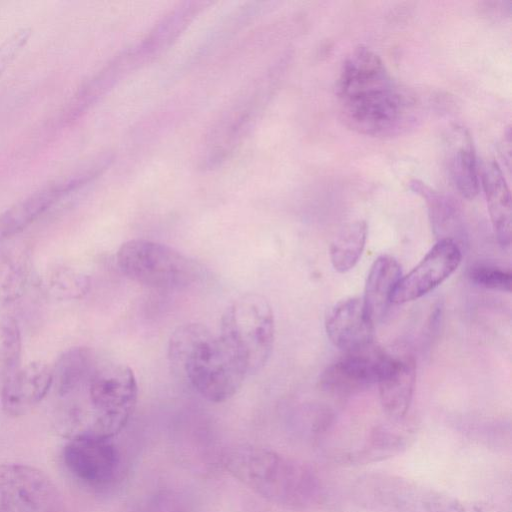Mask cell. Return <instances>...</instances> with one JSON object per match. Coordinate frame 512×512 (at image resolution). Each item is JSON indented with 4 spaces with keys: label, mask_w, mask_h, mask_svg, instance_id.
<instances>
[{
    "label": "cell",
    "mask_w": 512,
    "mask_h": 512,
    "mask_svg": "<svg viewBox=\"0 0 512 512\" xmlns=\"http://www.w3.org/2000/svg\"><path fill=\"white\" fill-rule=\"evenodd\" d=\"M111 161L112 157L106 156L86 169L50 182L10 206L0 214V242L23 231L61 198L98 177Z\"/></svg>",
    "instance_id": "10"
},
{
    "label": "cell",
    "mask_w": 512,
    "mask_h": 512,
    "mask_svg": "<svg viewBox=\"0 0 512 512\" xmlns=\"http://www.w3.org/2000/svg\"><path fill=\"white\" fill-rule=\"evenodd\" d=\"M63 495L37 467L8 463L0 466V512H63Z\"/></svg>",
    "instance_id": "8"
},
{
    "label": "cell",
    "mask_w": 512,
    "mask_h": 512,
    "mask_svg": "<svg viewBox=\"0 0 512 512\" xmlns=\"http://www.w3.org/2000/svg\"><path fill=\"white\" fill-rule=\"evenodd\" d=\"M458 512H511L510 508L492 501L461 500Z\"/></svg>",
    "instance_id": "30"
},
{
    "label": "cell",
    "mask_w": 512,
    "mask_h": 512,
    "mask_svg": "<svg viewBox=\"0 0 512 512\" xmlns=\"http://www.w3.org/2000/svg\"><path fill=\"white\" fill-rule=\"evenodd\" d=\"M121 272L146 287L175 291L186 289L202 278L200 264L178 250L159 242L132 239L116 254Z\"/></svg>",
    "instance_id": "5"
},
{
    "label": "cell",
    "mask_w": 512,
    "mask_h": 512,
    "mask_svg": "<svg viewBox=\"0 0 512 512\" xmlns=\"http://www.w3.org/2000/svg\"><path fill=\"white\" fill-rule=\"evenodd\" d=\"M367 239V224L358 220L346 225L330 247L331 263L336 271L345 273L358 262Z\"/></svg>",
    "instance_id": "23"
},
{
    "label": "cell",
    "mask_w": 512,
    "mask_h": 512,
    "mask_svg": "<svg viewBox=\"0 0 512 512\" xmlns=\"http://www.w3.org/2000/svg\"><path fill=\"white\" fill-rule=\"evenodd\" d=\"M219 336L246 377L261 371L275 342V320L269 301L257 293L236 298L221 316Z\"/></svg>",
    "instance_id": "4"
},
{
    "label": "cell",
    "mask_w": 512,
    "mask_h": 512,
    "mask_svg": "<svg viewBox=\"0 0 512 512\" xmlns=\"http://www.w3.org/2000/svg\"><path fill=\"white\" fill-rule=\"evenodd\" d=\"M482 185L497 241L503 247L511 243V196L505 177L495 161L483 168Z\"/></svg>",
    "instance_id": "20"
},
{
    "label": "cell",
    "mask_w": 512,
    "mask_h": 512,
    "mask_svg": "<svg viewBox=\"0 0 512 512\" xmlns=\"http://www.w3.org/2000/svg\"><path fill=\"white\" fill-rule=\"evenodd\" d=\"M100 360L87 347H73L59 356L52 367V387L62 397L85 390L95 374Z\"/></svg>",
    "instance_id": "19"
},
{
    "label": "cell",
    "mask_w": 512,
    "mask_h": 512,
    "mask_svg": "<svg viewBox=\"0 0 512 512\" xmlns=\"http://www.w3.org/2000/svg\"><path fill=\"white\" fill-rule=\"evenodd\" d=\"M409 437L395 427L377 426L361 447L346 457L353 463H370L392 457L408 446Z\"/></svg>",
    "instance_id": "22"
},
{
    "label": "cell",
    "mask_w": 512,
    "mask_h": 512,
    "mask_svg": "<svg viewBox=\"0 0 512 512\" xmlns=\"http://www.w3.org/2000/svg\"><path fill=\"white\" fill-rule=\"evenodd\" d=\"M30 35L29 28H22L0 45V76L28 42Z\"/></svg>",
    "instance_id": "29"
},
{
    "label": "cell",
    "mask_w": 512,
    "mask_h": 512,
    "mask_svg": "<svg viewBox=\"0 0 512 512\" xmlns=\"http://www.w3.org/2000/svg\"><path fill=\"white\" fill-rule=\"evenodd\" d=\"M401 278V267L396 259L380 256L372 264L362 298L364 308L373 322L386 314L392 292Z\"/></svg>",
    "instance_id": "21"
},
{
    "label": "cell",
    "mask_w": 512,
    "mask_h": 512,
    "mask_svg": "<svg viewBox=\"0 0 512 512\" xmlns=\"http://www.w3.org/2000/svg\"><path fill=\"white\" fill-rule=\"evenodd\" d=\"M461 249L452 239H439L419 264L396 284L391 303L418 299L447 279L459 266Z\"/></svg>",
    "instance_id": "13"
},
{
    "label": "cell",
    "mask_w": 512,
    "mask_h": 512,
    "mask_svg": "<svg viewBox=\"0 0 512 512\" xmlns=\"http://www.w3.org/2000/svg\"><path fill=\"white\" fill-rule=\"evenodd\" d=\"M51 387L52 367L31 362L0 386L2 410L11 417L23 416L43 400Z\"/></svg>",
    "instance_id": "14"
},
{
    "label": "cell",
    "mask_w": 512,
    "mask_h": 512,
    "mask_svg": "<svg viewBox=\"0 0 512 512\" xmlns=\"http://www.w3.org/2000/svg\"><path fill=\"white\" fill-rule=\"evenodd\" d=\"M223 465L252 492L280 507L307 510L323 500L324 488L316 471L280 452L243 444L224 453Z\"/></svg>",
    "instance_id": "2"
},
{
    "label": "cell",
    "mask_w": 512,
    "mask_h": 512,
    "mask_svg": "<svg viewBox=\"0 0 512 512\" xmlns=\"http://www.w3.org/2000/svg\"><path fill=\"white\" fill-rule=\"evenodd\" d=\"M86 393L91 409V423L84 432L113 438L133 414L138 386L132 369L122 363L101 361Z\"/></svg>",
    "instance_id": "7"
},
{
    "label": "cell",
    "mask_w": 512,
    "mask_h": 512,
    "mask_svg": "<svg viewBox=\"0 0 512 512\" xmlns=\"http://www.w3.org/2000/svg\"><path fill=\"white\" fill-rule=\"evenodd\" d=\"M168 359L176 375L213 403L232 398L246 378L219 334L200 323H186L172 332Z\"/></svg>",
    "instance_id": "3"
},
{
    "label": "cell",
    "mask_w": 512,
    "mask_h": 512,
    "mask_svg": "<svg viewBox=\"0 0 512 512\" xmlns=\"http://www.w3.org/2000/svg\"><path fill=\"white\" fill-rule=\"evenodd\" d=\"M470 280L490 290L510 292L512 275L509 271L487 264H476L468 271Z\"/></svg>",
    "instance_id": "27"
},
{
    "label": "cell",
    "mask_w": 512,
    "mask_h": 512,
    "mask_svg": "<svg viewBox=\"0 0 512 512\" xmlns=\"http://www.w3.org/2000/svg\"><path fill=\"white\" fill-rule=\"evenodd\" d=\"M136 512H189V503L177 491L162 490L143 500Z\"/></svg>",
    "instance_id": "28"
},
{
    "label": "cell",
    "mask_w": 512,
    "mask_h": 512,
    "mask_svg": "<svg viewBox=\"0 0 512 512\" xmlns=\"http://www.w3.org/2000/svg\"><path fill=\"white\" fill-rule=\"evenodd\" d=\"M340 116L350 129L385 137L406 128L413 100L392 79L381 58L358 46L345 59L336 84Z\"/></svg>",
    "instance_id": "1"
},
{
    "label": "cell",
    "mask_w": 512,
    "mask_h": 512,
    "mask_svg": "<svg viewBox=\"0 0 512 512\" xmlns=\"http://www.w3.org/2000/svg\"><path fill=\"white\" fill-rule=\"evenodd\" d=\"M139 67L140 64L130 48L114 56L75 93L66 106L62 119L70 122L80 117L118 82Z\"/></svg>",
    "instance_id": "16"
},
{
    "label": "cell",
    "mask_w": 512,
    "mask_h": 512,
    "mask_svg": "<svg viewBox=\"0 0 512 512\" xmlns=\"http://www.w3.org/2000/svg\"><path fill=\"white\" fill-rule=\"evenodd\" d=\"M415 378V361L412 357L390 355L377 384L382 409L391 420L400 421L407 414Z\"/></svg>",
    "instance_id": "17"
},
{
    "label": "cell",
    "mask_w": 512,
    "mask_h": 512,
    "mask_svg": "<svg viewBox=\"0 0 512 512\" xmlns=\"http://www.w3.org/2000/svg\"><path fill=\"white\" fill-rule=\"evenodd\" d=\"M390 355L371 343L344 352L320 376L321 388L335 395H350L366 390L378 379Z\"/></svg>",
    "instance_id": "12"
},
{
    "label": "cell",
    "mask_w": 512,
    "mask_h": 512,
    "mask_svg": "<svg viewBox=\"0 0 512 512\" xmlns=\"http://www.w3.org/2000/svg\"><path fill=\"white\" fill-rule=\"evenodd\" d=\"M22 339L18 322L6 317L0 322V386L21 368Z\"/></svg>",
    "instance_id": "24"
},
{
    "label": "cell",
    "mask_w": 512,
    "mask_h": 512,
    "mask_svg": "<svg viewBox=\"0 0 512 512\" xmlns=\"http://www.w3.org/2000/svg\"><path fill=\"white\" fill-rule=\"evenodd\" d=\"M62 459L74 479L95 489L111 484L120 466V455L113 438L88 432L75 434L65 444Z\"/></svg>",
    "instance_id": "11"
},
{
    "label": "cell",
    "mask_w": 512,
    "mask_h": 512,
    "mask_svg": "<svg viewBox=\"0 0 512 512\" xmlns=\"http://www.w3.org/2000/svg\"><path fill=\"white\" fill-rule=\"evenodd\" d=\"M27 266L23 259L8 257L0 261V304L13 302L24 293Z\"/></svg>",
    "instance_id": "26"
},
{
    "label": "cell",
    "mask_w": 512,
    "mask_h": 512,
    "mask_svg": "<svg viewBox=\"0 0 512 512\" xmlns=\"http://www.w3.org/2000/svg\"><path fill=\"white\" fill-rule=\"evenodd\" d=\"M352 493L367 512H458L460 499L387 473L359 477Z\"/></svg>",
    "instance_id": "6"
},
{
    "label": "cell",
    "mask_w": 512,
    "mask_h": 512,
    "mask_svg": "<svg viewBox=\"0 0 512 512\" xmlns=\"http://www.w3.org/2000/svg\"><path fill=\"white\" fill-rule=\"evenodd\" d=\"M325 329L332 344L348 352L373 343L374 322L361 298H348L328 311Z\"/></svg>",
    "instance_id": "15"
},
{
    "label": "cell",
    "mask_w": 512,
    "mask_h": 512,
    "mask_svg": "<svg viewBox=\"0 0 512 512\" xmlns=\"http://www.w3.org/2000/svg\"><path fill=\"white\" fill-rule=\"evenodd\" d=\"M48 291L57 299L74 300L82 298L89 290V278L75 269L60 267L47 277Z\"/></svg>",
    "instance_id": "25"
},
{
    "label": "cell",
    "mask_w": 512,
    "mask_h": 512,
    "mask_svg": "<svg viewBox=\"0 0 512 512\" xmlns=\"http://www.w3.org/2000/svg\"><path fill=\"white\" fill-rule=\"evenodd\" d=\"M445 163L449 180L455 190L468 200L479 191L476 155L468 131L454 125L445 142Z\"/></svg>",
    "instance_id": "18"
},
{
    "label": "cell",
    "mask_w": 512,
    "mask_h": 512,
    "mask_svg": "<svg viewBox=\"0 0 512 512\" xmlns=\"http://www.w3.org/2000/svg\"><path fill=\"white\" fill-rule=\"evenodd\" d=\"M268 79V74L262 75L219 118L206 140L203 167L212 168L224 161L250 131L269 97Z\"/></svg>",
    "instance_id": "9"
},
{
    "label": "cell",
    "mask_w": 512,
    "mask_h": 512,
    "mask_svg": "<svg viewBox=\"0 0 512 512\" xmlns=\"http://www.w3.org/2000/svg\"><path fill=\"white\" fill-rule=\"evenodd\" d=\"M244 512H267L262 506H259L255 501H249L245 504Z\"/></svg>",
    "instance_id": "31"
}]
</instances>
